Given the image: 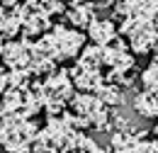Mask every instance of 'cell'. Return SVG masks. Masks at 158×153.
<instances>
[{"label":"cell","mask_w":158,"mask_h":153,"mask_svg":"<svg viewBox=\"0 0 158 153\" xmlns=\"http://www.w3.org/2000/svg\"><path fill=\"white\" fill-rule=\"evenodd\" d=\"M5 90H7V73H0V97Z\"/></svg>","instance_id":"9c48e42d"},{"label":"cell","mask_w":158,"mask_h":153,"mask_svg":"<svg viewBox=\"0 0 158 153\" xmlns=\"http://www.w3.org/2000/svg\"><path fill=\"white\" fill-rule=\"evenodd\" d=\"M20 32H22V22H20V17H17L15 12L5 15L2 24H0V41H10V39L17 37Z\"/></svg>","instance_id":"8992f818"},{"label":"cell","mask_w":158,"mask_h":153,"mask_svg":"<svg viewBox=\"0 0 158 153\" xmlns=\"http://www.w3.org/2000/svg\"><path fill=\"white\" fill-rule=\"evenodd\" d=\"M0 61L10 68H27L32 61V41L29 39H10V41H0Z\"/></svg>","instance_id":"7a4b0ae2"},{"label":"cell","mask_w":158,"mask_h":153,"mask_svg":"<svg viewBox=\"0 0 158 153\" xmlns=\"http://www.w3.org/2000/svg\"><path fill=\"white\" fill-rule=\"evenodd\" d=\"M88 32H90V39L95 44H100V46H105L112 39H117V29H114V24L110 19H93L90 27H88Z\"/></svg>","instance_id":"5b68a950"},{"label":"cell","mask_w":158,"mask_h":153,"mask_svg":"<svg viewBox=\"0 0 158 153\" xmlns=\"http://www.w3.org/2000/svg\"><path fill=\"white\" fill-rule=\"evenodd\" d=\"M29 71L27 68H17L7 73V88H29Z\"/></svg>","instance_id":"52a82bcc"},{"label":"cell","mask_w":158,"mask_h":153,"mask_svg":"<svg viewBox=\"0 0 158 153\" xmlns=\"http://www.w3.org/2000/svg\"><path fill=\"white\" fill-rule=\"evenodd\" d=\"M39 134V124L20 112L0 117V146L7 153H29L32 141Z\"/></svg>","instance_id":"6da1fadb"},{"label":"cell","mask_w":158,"mask_h":153,"mask_svg":"<svg viewBox=\"0 0 158 153\" xmlns=\"http://www.w3.org/2000/svg\"><path fill=\"white\" fill-rule=\"evenodd\" d=\"M66 17H68V24H73V29H85V27H90V22L95 19V5L78 2V5H73V7L66 12Z\"/></svg>","instance_id":"277c9868"},{"label":"cell","mask_w":158,"mask_h":153,"mask_svg":"<svg viewBox=\"0 0 158 153\" xmlns=\"http://www.w3.org/2000/svg\"><path fill=\"white\" fill-rule=\"evenodd\" d=\"M41 10L51 17V15H61V12H66V7H63V0H39Z\"/></svg>","instance_id":"ba28073f"},{"label":"cell","mask_w":158,"mask_h":153,"mask_svg":"<svg viewBox=\"0 0 158 153\" xmlns=\"http://www.w3.org/2000/svg\"><path fill=\"white\" fill-rule=\"evenodd\" d=\"M71 80H73V85H78L83 93H95L100 85L105 83V78H102L100 71H95V68H83V66H76L71 71Z\"/></svg>","instance_id":"3957f363"},{"label":"cell","mask_w":158,"mask_h":153,"mask_svg":"<svg viewBox=\"0 0 158 153\" xmlns=\"http://www.w3.org/2000/svg\"><path fill=\"white\" fill-rule=\"evenodd\" d=\"M17 2H22V0H0V5H5V7H15Z\"/></svg>","instance_id":"30bf717a"},{"label":"cell","mask_w":158,"mask_h":153,"mask_svg":"<svg viewBox=\"0 0 158 153\" xmlns=\"http://www.w3.org/2000/svg\"><path fill=\"white\" fill-rule=\"evenodd\" d=\"M2 19H5V10H2V5H0V24H2Z\"/></svg>","instance_id":"8fae6325"}]
</instances>
